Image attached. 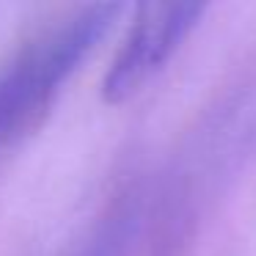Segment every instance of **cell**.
<instances>
[{
    "mask_svg": "<svg viewBox=\"0 0 256 256\" xmlns=\"http://www.w3.org/2000/svg\"><path fill=\"white\" fill-rule=\"evenodd\" d=\"M118 14L116 3L69 8L0 58V154L22 144L50 116L64 86Z\"/></svg>",
    "mask_w": 256,
    "mask_h": 256,
    "instance_id": "1",
    "label": "cell"
},
{
    "mask_svg": "<svg viewBox=\"0 0 256 256\" xmlns=\"http://www.w3.org/2000/svg\"><path fill=\"white\" fill-rule=\"evenodd\" d=\"M204 3H146L130 25L116 58L110 61L102 83L108 102L132 100L166 69L171 56L188 42L198 20L204 17Z\"/></svg>",
    "mask_w": 256,
    "mask_h": 256,
    "instance_id": "2",
    "label": "cell"
}]
</instances>
